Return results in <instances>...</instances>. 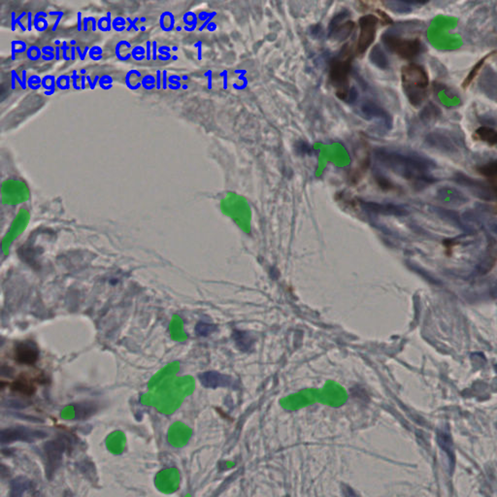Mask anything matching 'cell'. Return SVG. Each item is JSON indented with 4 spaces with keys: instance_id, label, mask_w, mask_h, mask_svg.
Masks as SVG:
<instances>
[{
    "instance_id": "obj_49",
    "label": "cell",
    "mask_w": 497,
    "mask_h": 497,
    "mask_svg": "<svg viewBox=\"0 0 497 497\" xmlns=\"http://www.w3.org/2000/svg\"><path fill=\"white\" fill-rule=\"evenodd\" d=\"M153 45H154V53H153L154 55H153V56H154V60H156V59H157V56H156V52H157V48H156V47H157V43H156V42H154V43H153Z\"/></svg>"
},
{
    "instance_id": "obj_26",
    "label": "cell",
    "mask_w": 497,
    "mask_h": 497,
    "mask_svg": "<svg viewBox=\"0 0 497 497\" xmlns=\"http://www.w3.org/2000/svg\"><path fill=\"white\" fill-rule=\"evenodd\" d=\"M11 388L15 391H19L21 393H24V394H32L35 390V388L33 387L32 384L29 383L27 380H22V379H20L17 382H15L12 385Z\"/></svg>"
},
{
    "instance_id": "obj_3",
    "label": "cell",
    "mask_w": 497,
    "mask_h": 497,
    "mask_svg": "<svg viewBox=\"0 0 497 497\" xmlns=\"http://www.w3.org/2000/svg\"><path fill=\"white\" fill-rule=\"evenodd\" d=\"M401 83L409 102L417 107L428 96L429 79L427 70L417 63H408L401 69Z\"/></svg>"
},
{
    "instance_id": "obj_19",
    "label": "cell",
    "mask_w": 497,
    "mask_h": 497,
    "mask_svg": "<svg viewBox=\"0 0 497 497\" xmlns=\"http://www.w3.org/2000/svg\"><path fill=\"white\" fill-rule=\"evenodd\" d=\"M426 2H407V1H384L383 5L394 13L406 14L412 11V5L425 4Z\"/></svg>"
},
{
    "instance_id": "obj_44",
    "label": "cell",
    "mask_w": 497,
    "mask_h": 497,
    "mask_svg": "<svg viewBox=\"0 0 497 497\" xmlns=\"http://www.w3.org/2000/svg\"><path fill=\"white\" fill-rule=\"evenodd\" d=\"M343 492H344L345 497H358L357 495V493L354 491V489L348 487V486H344V487H343Z\"/></svg>"
},
{
    "instance_id": "obj_23",
    "label": "cell",
    "mask_w": 497,
    "mask_h": 497,
    "mask_svg": "<svg viewBox=\"0 0 497 497\" xmlns=\"http://www.w3.org/2000/svg\"><path fill=\"white\" fill-rule=\"evenodd\" d=\"M233 338L235 340L238 348L244 352H247L253 346V338L248 332L236 330L233 334Z\"/></svg>"
},
{
    "instance_id": "obj_32",
    "label": "cell",
    "mask_w": 497,
    "mask_h": 497,
    "mask_svg": "<svg viewBox=\"0 0 497 497\" xmlns=\"http://www.w3.org/2000/svg\"><path fill=\"white\" fill-rule=\"evenodd\" d=\"M141 83L146 90H153L156 87V78H154L152 75H146L142 78Z\"/></svg>"
},
{
    "instance_id": "obj_6",
    "label": "cell",
    "mask_w": 497,
    "mask_h": 497,
    "mask_svg": "<svg viewBox=\"0 0 497 497\" xmlns=\"http://www.w3.org/2000/svg\"><path fill=\"white\" fill-rule=\"evenodd\" d=\"M378 21V18L371 14L362 16L358 20L359 33L356 46L357 55L362 56L372 46L376 38Z\"/></svg>"
},
{
    "instance_id": "obj_39",
    "label": "cell",
    "mask_w": 497,
    "mask_h": 497,
    "mask_svg": "<svg viewBox=\"0 0 497 497\" xmlns=\"http://www.w3.org/2000/svg\"><path fill=\"white\" fill-rule=\"evenodd\" d=\"M113 27L114 29L117 30V31H121V30H125V26H126V20L121 17H118L117 19H115V20L113 21Z\"/></svg>"
},
{
    "instance_id": "obj_37",
    "label": "cell",
    "mask_w": 497,
    "mask_h": 497,
    "mask_svg": "<svg viewBox=\"0 0 497 497\" xmlns=\"http://www.w3.org/2000/svg\"><path fill=\"white\" fill-rule=\"evenodd\" d=\"M42 14H43V13H38V14L36 15L35 19H34V26H35V29H36L37 30H39V31H41V27H40V26H42V24H43L45 28H47V27H48V21L45 20V19H44V18L41 16Z\"/></svg>"
},
{
    "instance_id": "obj_48",
    "label": "cell",
    "mask_w": 497,
    "mask_h": 497,
    "mask_svg": "<svg viewBox=\"0 0 497 497\" xmlns=\"http://www.w3.org/2000/svg\"><path fill=\"white\" fill-rule=\"evenodd\" d=\"M157 75H158V84H157V89L159 90V89H160V83H159V81H160V80H159V78H160V71H158V72H157Z\"/></svg>"
},
{
    "instance_id": "obj_24",
    "label": "cell",
    "mask_w": 497,
    "mask_h": 497,
    "mask_svg": "<svg viewBox=\"0 0 497 497\" xmlns=\"http://www.w3.org/2000/svg\"><path fill=\"white\" fill-rule=\"evenodd\" d=\"M126 84L130 90H137L142 86V75L137 70H130L126 75Z\"/></svg>"
},
{
    "instance_id": "obj_28",
    "label": "cell",
    "mask_w": 497,
    "mask_h": 497,
    "mask_svg": "<svg viewBox=\"0 0 497 497\" xmlns=\"http://www.w3.org/2000/svg\"><path fill=\"white\" fill-rule=\"evenodd\" d=\"M175 19L172 13L164 12L160 17V27L165 31H171L174 29Z\"/></svg>"
},
{
    "instance_id": "obj_25",
    "label": "cell",
    "mask_w": 497,
    "mask_h": 497,
    "mask_svg": "<svg viewBox=\"0 0 497 497\" xmlns=\"http://www.w3.org/2000/svg\"><path fill=\"white\" fill-rule=\"evenodd\" d=\"M131 46L128 41H120L116 46V56L120 60H129L131 57Z\"/></svg>"
},
{
    "instance_id": "obj_27",
    "label": "cell",
    "mask_w": 497,
    "mask_h": 497,
    "mask_svg": "<svg viewBox=\"0 0 497 497\" xmlns=\"http://www.w3.org/2000/svg\"><path fill=\"white\" fill-rule=\"evenodd\" d=\"M374 179L376 181V183L378 184L379 187L381 189H384V190H393V189H396V187L394 186L393 182H391L390 180L388 179V177H386L381 172H375Z\"/></svg>"
},
{
    "instance_id": "obj_5",
    "label": "cell",
    "mask_w": 497,
    "mask_h": 497,
    "mask_svg": "<svg viewBox=\"0 0 497 497\" xmlns=\"http://www.w3.org/2000/svg\"><path fill=\"white\" fill-rule=\"evenodd\" d=\"M425 142L429 148L447 155L458 154L462 148V142L457 135L444 130H435L428 133Z\"/></svg>"
},
{
    "instance_id": "obj_16",
    "label": "cell",
    "mask_w": 497,
    "mask_h": 497,
    "mask_svg": "<svg viewBox=\"0 0 497 497\" xmlns=\"http://www.w3.org/2000/svg\"><path fill=\"white\" fill-rule=\"evenodd\" d=\"M437 196L441 200L457 204H461L467 201L466 196L460 190L452 187H442L441 189H438Z\"/></svg>"
},
{
    "instance_id": "obj_31",
    "label": "cell",
    "mask_w": 497,
    "mask_h": 497,
    "mask_svg": "<svg viewBox=\"0 0 497 497\" xmlns=\"http://www.w3.org/2000/svg\"><path fill=\"white\" fill-rule=\"evenodd\" d=\"M27 56L31 60H39L42 56V51L40 50L36 46H31L27 51Z\"/></svg>"
},
{
    "instance_id": "obj_46",
    "label": "cell",
    "mask_w": 497,
    "mask_h": 497,
    "mask_svg": "<svg viewBox=\"0 0 497 497\" xmlns=\"http://www.w3.org/2000/svg\"><path fill=\"white\" fill-rule=\"evenodd\" d=\"M110 78H111V77H108V76H104V77H102V78L100 79V86H101V87H103V88H105V87H104L105 85H108L109 83L111 84V83H112V80L110 79Z\"/></svg>"
},
{
    "instance_id": "obj_30",
    "label": "cell",
    "mask_w": 497,
    "mask_h": 497,
    "mask_svg": "<svg viewBox=\"0 0 497 497\" xmlns=\"http://www.w3.org/2000/svg\"><path fill=\"white\" fill-rule=\"evenodd\" d=\"M42 86L48 90L46 94H52L55 90V78L53 76H46L42 80Z\"/></svg>"
},
{
    "instance_id": "obj_50",
    "label": "cell",
    "mask_w": 497,
    "mask_h": 497,
    "mask_svg": "<svg viewBox=\"0 0 497 497\" xmlns=\"http://www.w3.org/2000/svg\"><path fill=\"white\" fill-rule=\"evenodd\" d=\"M163 76H164V77H163V78H164V79H163V88L165 89V88H166V79H165V76H166V71H164V72H163Z\"/></svg>"
},
{
    "instance_id": "obj_36",
    "label": "cell",
    "mask_w": 497,
    "mask_h": 497,
    "mask_svg": "<svg viewBox=\"0 0 497 497\" xmlns=\"http://www.w3.org/2000/svg\"><path fill=\"white\" fill-rule=\"evenodd\" d=\"M26 43L21 42V41H14L12 43V50H13V54H19V53H22L26 51Z\"/></svg>"
},
{
    "instance_id": "obj_34",
    "label": "cell",
    "mask_w": 497,
    "mask_h": 497,
    "mask_svg": "<svg viewBox=\"0 0 497 497\" xmlns=\"http://www.w3.org/2000/svg\"><path fill=\"white\" fill-rule=\"evenodd\" d=\"M111 14H108L106 18H101L100 21H98V28L100 30H103V31H109L111 30Z\"/></svg>"
},
{
    "instance_id": "obj_40",
    "label": "cell",
    "mask_w": 497,
    "mask_h": 497,
    "mask_svg": "<svg viewBox=\"0 0 497 497\" xmlns=\"http://www.w3.org/2000/svg\"><path fill=\"white\" fill-rule=\"evenodd\" d=\"M378 13L379 17H380V20L382 21L383 24H391L392 23V20L389 18V16H388V14H386L384 11L377 10L376 11Z\"/></svg>"
},
{
    "instance_id": "obj_18",
    "label": "cell",
    "mask_w": 497,
    "mask_h": 497,
    "mask_svg": "<svg viewBox=\"0 0 497 497\" xmlns=\"http://www.w3.org/2000/svg\"><path fill=\"white\" fill-rule=\"evenodd\" d=\"M475 139L485 142L490 146L497 145V131L489 127H481L475 131Z\"/></svg>"
},
{
    "instance_id": "obj_41",
    "label": "cell",
    "mask_w": 497,
    "mask_h": 497,
    "mask_svg": "<svg viewBox=\"0 0 497 497\" xmlns=\"http://www.w3.org/2000/svg\"><path fill=\"white\" fill-rule=\"evenodd\" d=\"M90 56L92 60H100L102 58V50L100 49V47H97V46L96 47H93L90 50Z\"/></svg>"
},
{
    "instance_id": "obj_21",
    "label": "cell",
    "mask_w": 497,
    "mask_h": 497,
    "mask_svg": "<svg viewBox=\"0 0 497 497\" xmlns=\"http://www.w3.org/2000/svg\"><path fill=\"white\" fill-rule=\"evenodd\" d=\"M494 54H496V52H495V51H493V52H491V53H488V54H487L485 57H483L481 60L478 61L477 63L474 65V67H473V68L471 69V71L469 72V74H468L467 76H466L465 80L463 81V83H462V87H463V89H466V88L469 87V85H470V84L473 82V80L475 79V78L477 77V75L479 74L480 70L482 69V67L484 66V64H485V62L487 61V59H488V58H490V57H491L492 55H494Z\"/></svg>"
},
{
    "instance_id": "obj_4",
    "label": "cell",
    "mask_w": 497,
    "mask_h": 497,
    "mask_svg": "<svg viewBox=\"0 0 497 497\" xmlns=\"http://www.w3.org/2000/svg\"><path fill=\"white\" fill-rule=\"evenodd\" d=\"M382 42L387 50L404 60H414L425 51L424 44L418 38H403L390 32L383 34Z\"/></svg>"
},
{
    "instance_id": "obj_11",
    "label": "cell",
    "mask_w": 497,
    "mask_h": 497,
    "mask_svg": "<svg viewBox=\"0 0 497 497\" xmlns=\"http://www.w3.org/2000/svg\"><path fill=\"white\" fill-rule=\"evenodd\" d=\"M360 112L362 116L366 119H381L388 129L392 127V118L388 114V111L384 109L373 100H363L360 104Z\"/></svg>"
},
{
    "instance_id": "obj_8",
    "label": "cell",
    "mask_w": 497,
    "mask_h": 497,
    "mask_svg": "<svg viewBox=\"0 0 497 497\" xmlns=\"http://www.w3.org/2000/svg\"><path fill=\"white\" fill-rule=\"evenodd\" d=\"M453 180L458 185L467 189L470 192H472L474 195H476L479 198L484 199V200H491L494 197L491 189L482 181L473 179L472 177L465 175L461 172H457L455 174V176L453 177Z\"/></svg>"
},
{
    "instance_id": "obj_7",
    "label": "cell",
    "mask_w": 497,
    "mask_h": 497,
    "mask_svg": "<svg viewBox=\"0 0 497 497\" xmlns=\"http://www.w3.org/2000/svg\"><path fill=\"white\" fill-rule=\"evenodd\" d=\"M349 17L348 11H342L332 18L328 28V37L330 39L335 41L348 39L356 28V23L348 20Z\"/></svg>"
},
{
    "instance_id": "obj_42",
    "label": "cell",
    "mask_w": 497,
    "mask_h": 497,
    "mask_svg": "<svg viewBox=\"0 0 497 497\" xmlns=\"http://www.w3.org/2000/svg\"><path fill=\"white\" fill-rule=\"evenodd\" d=\"M29 86L32 90H37L39 89L40 86V79L37 77V76H31L30 77V80H29Z\"/></svg>"
},
{
    "instance_id": "obj_35",
    "label": "cell",
    "mask_w": 497,
    "mask_h": 497,
    "mask_svg": "<svg viewBox=\"0 0 497 497\" xmlns=\"http://www.w3.org/2000/svg\"><path fill=\"white\" fill-rule=\"evenodd\" d=\"M144 55H145V51L141 46L134 47L131 52V56L135 60H144Z\"/></svg>"
},
{
    "instance_id": "obj_43",
    "label": "cell",
    "mask_w": 497,
    "mask_h": 497,
    "mask_svg": "<svg viewBox=\"0 0 497 497\" xmlns=\"http://www.w3.org/2000/svg\"><path fill=\"white\" fill-rule=\"evenodd\" d=\"M177 77L178 76H175V75L170 76L169 79H168L169 80L170 83V89H172V90H178V89H180L181 84H180L179 81H175V79H177Z\"/></svg>"
},
{
    "instance_id": "obj_14",
    "label": "cell",
    "mask_w": 497,
    "mask_h": 497,
    "mask_svg": "<svg viewBox=\"0 0 497 497\" xmlns=\"http://www.w3.org/2000/svg\"><path fill=\"white\" fill-rule=\"evenodd\" d=\"M200 383L206 388H216L219 387H229L232 380L227 375L218 372H206L199 375Z\"/></svg>"
},
{
    "instance_id": "obj_12",
    "label": "cell",
    "mask_w": 497,
    "mask_h": 497,
    "mask_svg": "<svg viewBox=\"0 0 497 497\" xmlns=\"http://www.w3.org/2000/svg\"><path fill=\"white\" fill-rule=\"evenodd\" d=\"M39 358V351L30 342H22L15 348V359L18 363L24 365L34 364Z\"/></svg>"
},
{
    "instance_id": "obj_15",
    "label": "cell",
    "mask_w": 497,
    "mask_h": 497,
    "mask_svg": "<svg viewBox=\"0 0 497 497\" xmlns=\"http://www.w3.org/2000/svg\"><path fill=\"white\" fill-rule=\"evenodd\" d=\"M361 205L364 209L369 212L384 214V215H403L405 210L392 204H381L376 202H365L361 201Z\"/></svg>"
},
{
    "instance_id": "obj_33",
    "label": "cell",
    "mask_w": 497,
    "mask_h": 497,
    "mask_svg": "<svg viewBox=\"0 0 497 497\" xmlns=\"http://www.w3.org/2000/svg\"><path fill=\"white\" fill-rule=\"evenodd\" d=\"M70 78L69 76L62 75L57 79V86L60 88V90H67L70 88Z\"/></svg>"
},
{
    "instance_id": "obj_45",
    "label": "cell",
    "mask_w": 497,
    "mask_h": 497,
    "mask_svg": "<svg viewBox=\"0 0 497 497\" xmlns=\"http://www.w3.org/2000/svg\"><path fill=\"white\" fill-rule=\"evenodd\" d=\"M67 50H69V48L67 47V43H66V42H63V44H62V46H61V51H62V57H63V60H70L69 58L67 57Z\"/></svg>"
},
{
    "instance_id": "obj_2",
    "label": "cell",
    "mask_w": 497,
    "mask_h": 497,
    "mask_svg": "<svg viewBox=\"0 0 497 497\" xmlns=\"http://www.w3.org/2000/svg\"><path fill=\"white\" fill-rule=\"evenodd\" d=\"M354 53L350 45H345L338 55L329 61L328 77L334 88L339 100L353 101L357 98L358 92L350 87V75L352 72Z\"/></svg>"
},
{
    "instance_id": "obj_20",
    "label": "cell",
    "mask_w": 497,
    "mask_h": 497,
    "mask_svg": "<svg viewBox=\"0 0 497 497\" xmlns=\"http://www.w3.org/2000/svg\"><path fill=\"white\" fill-rule=\"evenodd\" d=\"M440 116H441V110L439 109L435 104H433L431 102L428 103V105L421 110V112L419 114V118L421 119V121L425 123H429L431 121H434V120L439 119Z\"/></svg>"
},
{
    "instance_id": "obj_22",
    "label": "cell",
    "mask_w": 497,
    "mask_h": 497,
    "mask_svg": "<svg viewBox=\"0 0 497 497\" xmlns=\"http://www.w3.org/2000/svg\"><path fill=\"white\" fill-rule=\"evenodd\" d=\"M31 487V483L30 481L23 479V478H18L13 481L11 485V497H21L22 494L29 490Z\"/></svg>"
},
{
    "instance_id": "obj_10",
    "label": "cell",
    "mask_w": 497,
    "mask_h": 497,
    "mask_svg": "<svg viewBox=\"0 0 497 497\" xmlns=\"http://www.w3.org/2000/svg\"><path fill=\"white\" fill-rule=\"evenodd\" d=\"M1 192L4 201H12V203L20 200H26L30 194L29 188L26 183L18 179L4 181L2 184Z\"/></svg>"
},
{
    "instance_id": "obj_1",
    "label": "cell",
    "mask_w": 497,
    "mask_h": 497,
    "mask_svg": "<svg viewBox=\"0 0 497 497\" xmlns=\"http://www.w3.org/2000/svg\"><path fill=\"white\" fill-rule=\"evenodd\" d=\"M375 159L387 169L414 184H431L437 181L430 174L436 167V162L418 153L379 148L375 150Z\"/></svg>"
},
{
    "instance_id": "obj_51",
    "label": "cell",
    "mask_w": 497,
    "mask_h": 497,
    "mask_svg": "<svg viewBox=\"0 0 497 497\" xmlns=\"http://www.w3.org/2000/svg\"><path fill=\"white\" fill-rule=\"evenodd\" d=\"M56 60H60V48L59 47L57 48V57H56Z\"/></svg>"
},
{
    "instance_id": "obj_17",
    "label": "cell",
    "mask_w": 497,
    "mask_h": 497,
    "mask_svg": "<svg viewBox=\"0 0 497 497\" xmlns=\"http://www.w3.org/2000/svg\"><path fill=\"white\" fill-rule=\"evenodd\" d=\"M369 60L372 62V64H374L380 69H388L389 66L388 57L380 45H376L371 49L369 54Z\"/></svg>"
},
{
    "instance_id": "obj_9",
    "label": "cell",
    "mask_w": 497,
    "mask_h": 497,
    "mask_svg": "<svg viewBox=\"0 0 497 497\" xmlns=\"http://www.w3.org/2000/svg\"><path fill=\"white\" fill-rule=\"evenodd\" d=\"M47 437L45 432L39 430H33L26 428H14L5 429L1 431L0 440L2 444H9L14 441H24V442H33L38 439Z\"/></svg>"
},
{
    "instance_id": "obj_47",
    "label": "cell",
    "mask_w": 497,
    "mask_h": 497,
    "mask_svg": "<svg viewBox=\"0 0 497 497\" xmlns=\"http://www.w3.org/2000/svg\"><path fill=\"white\" fill-rule=\"evenodd\" d=\"M71 78H72V79H73V81H74V82H73V85H74V88H75V89H79V88L77 87V81H76V80H77V78H78V77H77V73H76V72H74Z\"/></svg>"
},
{
    "instance_id": "obj_38",
    "label": "cell",
    "mask_w": 497,
    "mask_h": 497,
    "mask_svg": "<svg viewBox=\"0 0 497 497\" xmlns=\"http://www.w3.org/2000/svg\"><path fill=\"white\" fill-rule=\"evenodd\" d=\"M42 58H43V60H54L55 59L54 49L51 48L50 46H47V47L43 48V50H42Z\"/></svg>"
},
{
    "instance_id": "obj_29",
    "label": "cell",
    "mask_w": 497,
    "mask_h": 497,
    "mask_svg": "<svg viewBox=\"0 0 497 497\" xmlns=\"http://www.w3.org/2000/svg\"><path fill=\"white\" fill-rule=\"evenodd\" d=\"M215 330H216V327L214 325H210L206 322H199L195 328V332L199 336H208Z\"/></svg>"
},
{
    "instance_id": "obj_13",
    "label": "cell",
    "mask_w": 497,
    "mask_h": 497,
    "mask_svg": "<svg viewBox=\"0 0 497 497\" xmlns=\"http://www.w3.org/2000/svg\"><path fill=\"white\" fill-rule=\"evenodd\" d=\"M479 87L488 98L497 100V74L494 70L487 67L482 73Z\"/></svg>"
}]
</instances>
